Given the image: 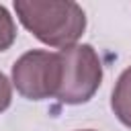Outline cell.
Masks as SVG:
<instances>
[{
  "label": "cell",
  "mask_w": 131,
  "mask_h": 131,
  "mask_svg": "<svg viewBox=\"0 0 131 131\" xmlns=\"http://www.w3.org/2000/svg\"><path fill=\"white\" fill-rule=\"evenodd\" d=\"M111 108L117 115V119L131 129V68L123 70V74L115 82L111 94Z\"/></svg>",
  "instance_id": "277c9868"
},
{
  "label": "cell",
  "mask_w": 131,
  "mask_h": 131,
  "mask_svg": "<svg viewBox=\"0 0 131 131\" xmlns=\"http://www.w3.org/2000/svg\"><path fill=\"white\" fill-rule=\"evenodd\" d=\"M14 12L20 25L49 47H72L86 31V14L72 0H14Z\"/></svg>",
  "instance_id": "6da1fadb"
},
{
  "label": "cell",
  "mask_w": 131,
  "mask_h": 131,
  "mask_svg": "<svg viewBox=\"0 0 131 131\" xmlns=\"http://www.w3.org/2000/svg\"><path fill=\"white\" fill-rule=\"evenodd\" d=\"M16 39V25L10 12L0 4V51L10 49V45Z\"/></svg>",
  "instance_id": "5b68a950"
},
{
  "label": "cell",
  "mask_w": 131,
  "mask_h": 131,
  "mask_svg": "<svg viewBox=\"0 0 131 131\" xmlns=\"http://www.w3.org/2000/svg\"><path fill=\"white\" fill-rule=\"evenodd\" d=\"M78 131H96V129H78Z\"/></svg>",
  "instance_id": "52a82bcc"
},
{
  "label": "cell",
  "mask_w": 131,
  "mask_h": 131,
  "mask_svg": "<svg viewBox=\"0 0 131 131\" xmlns=\"http://www.w3.org/2000/svg\"><path fill=\"white\" fill-rule=\"evenodd\" d=\"M57 53L61 61V82L55 98L63 104L88 102L102 82V63L96 49L88 43H76Z\"/></svg>",
  "instance_id": "7a4b0ae2"
},
{
  "label": "cell",
  "mask_w": 131,
  "mask_h": 131,
  "mask_svg": "<svg viewBox=\"0 0 131 131\" xmlns=\"http://www.w3.org/2000/svg\"><path fill=\"white\" fill-rule=\"evenodd\" d=\"M10 100H12L10 82H8V78L0 72V113H4V111L10 106Z\"/></svg>",
  "instance_id": "8992f818"
},
{
  "label": "cell",
  "mask_w": 131,
  "mask_h": 131,
  "mask_svg": "<svg viewBox=\"0 0 131 131\" xmlns=\"http://www.w3.org/2000/svg\"><path fill=\"white\" fill-rule=\"evenodd\" d=\"M61 82L59 53L31 49L12 63V84L16 92L29 100H45L57 96Z\"/></svg>",
  "instance_id": "3957f363"
}]
</instances>
